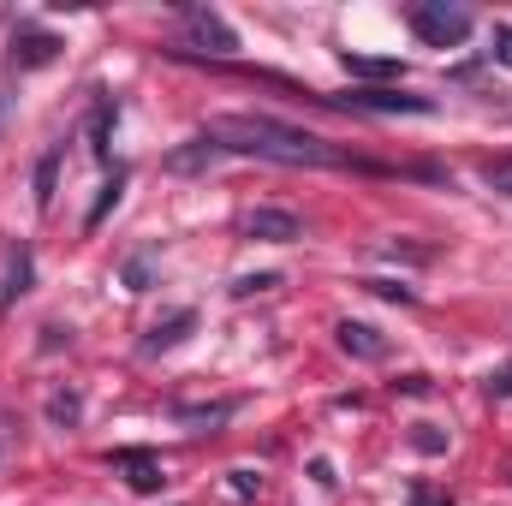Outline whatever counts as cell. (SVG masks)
Wrapping results in <instances>:
<instances>
[{
  "label": "cell",
  "mask_w": 512,
  "mask_h": 506,
  "mask_svg": "<svg viewBox=\"0 0 512 506\" xmlns=\"http://www.w3.org/2000/svg\"><path fill=\"white\" fill-rule=\"evenodd\" d=\"M346 102L364 108V114H435L429 96H405V90H352Z\"/></svg>",
  "instance_id": "obj_5"
},
{
  "label": "cell",
  "mask_w": 512,
  "mask_h": 506,
  "mask_svg": "<svg viewBox=\"0 0 512 506\" xmlns=\"http://www.w3.org/2000/svg\"><path fill=\"white\" fill-rule=\"evenodd\" d=\"M54 54H60V42H54L48 30H18V36H12V66H18V72H36V66H48Z\"/></svg>",
  "instance_id": "obj_6"
},
{
  "label": "cell",
  "mask_w": 512,
  "mask_h": 506,
  "mask_svg": "<svg viewBox=\"0 0 512 506\" xmlns=\"http://www.w3.org/2000/svg\"><path fill=\"white\" fill-rule=\"evenodd\" d=\"M489 393H501V399H507V393H512V370H501V376H489Z\"/></svg>",
  "instance_id": "obj_22"
},
{
  "label": "cell",
  "mask_w": 512,
  "mask_h": 506,
  "mask_svg": "<svg viewBox=\"0 0 512 506\" xmlns=\"http://www.w3.org/2000/svg\"><path fill=\"white\" fill-rule=\"evenodd\" d=\"M268 286H280V274H239L233 280V298H251V292H268Z\"/></svg>",
  "instance_id": "obj_18"
},
{
  "label": "cell",
  "mask_w": 512,
  "mask_h": 506,
  "mask_svg": "<svg viewBox=\"0 0 512 506\" xmlns=\"http://www.w3.org/2000/svg\"><path fill=\"white\" fill-rule=\"evenodd\" d=\"M108 126H114V102H96V114H90V149L96 155H108Z\"/></svg>",
  "instance_id": "obj_13"
},
{
  "label": "cell",
  "mask_w": 512,
  "mask_h": 506,
  "mask_svg": "<svg viewBox=\"0 0 512 506\" xmlns=\"http://www.w3.org/2000/svg\"><path fill=\"white\" fill-rule=\"evenodd\" d=\"M24 280H30V256L18 251V262H12V274H6V286H0V304H12V298L24 292Z\"/></svg>",
  "instance_id": "obj_17"
},
{
  "label": "cell",
  "mask_w": 512,
  "mask_h": 506,
  "mask_svg": "<svg viewBox=\"0 0 512 506\" xmlns=\"http://www.w3.org/2000/svg\"><path fill=\"white\" fill-rule=\"evenodd\" d=\"M239 227H245V239H262V245H292V239H304V221H298L292 209H251Z\"/></svg>",
  "instance_id": "obj_4"
},
{
  "label": "cell",
  "mask_w": 512,
  "mask_h": 506,
  "mask_svg": "<svg viewBox=\"0 0 512 506\" xmlns=\"http://www.w3.org/2000/svg\"><path fill=\"white\" fill-rule=\"evenodd\" d=\"M54 197V155H42V173H36V209H48Z\"/></svg>",
  "instance_id": "obj_19"
},
{
  "label": "cell",
  "mask_w": 512,
  "mask_h": 506,
  "mask_svg": "<svg viewBox=\"0 0 512 506\" xmlns=\"http://www.w3.org/2000/svg\"><path fill=\"white\" fill-rule=\"evenodd\" d=\"M483 185H489L495 197H512V155H495V161H483Z\"/></svg>",
  "instance_id": "obj_12"
},
{
  "label": "cell",
  "mask_w": 512,
  "mask_h": 506,
  "mask_svg": "<svg viewBox=\"0 0 512 506\" xmlns=\"http://www.w3.org/2000/svg\"><path fill=\"white\" fill-rule=\"evenodd\" d=\"M114 465H126L131 477V489H137V495H155V489H161V459H155V453H114Z\"/></svg>",
  "instance_id": "obj_9"
},
{
  "label": "cell",
  "mask_w": 512,
  "mask_h": 506,
  "mask_svg": "<svg viewBox=\"0 0 512 506\" xmlns=\"http://www.w3.org/2000/svg\"><path fill=\"white\" fill-rule=\"evenodd\" d=\"M78 411H84V399H78V393H54V399H48V417H54L60 429H72V423H78Z\"/></svg>",
  "instance_id": "obj_14"
},
{
  "label": "cell",
  "mask_w": 512,
  "mask_h": 506,
  "mask_svg": "<svg viewBox=\"0 0 512 506\" xmlns=\"http://www.w3.org/2000/svg\"><path fill=\"white\" fill-rule=\"evenodd\" d=\"M495 60L512 72V24H495Z\"/></svg>",
  "instance_id": "obj_20"
},
{
  "label": "cell",
  "mask_w": 512,
  "mask_h": 506,
  "mask_svg": "<svg viewBox=\"0 0 512 506\" xmlns=\"http://www.w3.org/2000/svg\"><path fill=\"white\" fill-rule=\"evenodd\" d=\"M149 274H155V256H131L126 262V292H149Z\"/></svg>",
  "instance_id": "obj_15"
},
{
  "label": "cell",
  "mask_w": 512,
  "mask_h": 506,
  "mask_svg": "<svg viewBox=\"0 0 512 506\" xmlns=\"http://www.w3.org/2000/svg\"><path fill=\"white\" fill-rule=\"evenodd\" d=\"M191 328H197V310H173L167 322H155V328H149L143 352H149V358H155V352H173V346H179V340H185Z\"/></svg>",
  "instance_id": "obj_7"
},
{
  "label": "cell",
  "mask_w": 512,
  "mask_h": 506,
  "mask_svg": "<svg viewBox=\"0 0 512 506\" xmlns=\"http://www.w3.org/2000/svg\"><path fill=\"white\" fill-rule=\"evenodd\" d=\"M120 191H126V167H114V179H108V185H102V197H96V209H90V221H84V227H90V233H96V227H102V221H108V209H114V203H120Z\"/></svg>",
  "instance_id": "obj_11"
},
{
  "label": "cell",
  "mask_w": 512,
  "mask_h": 506,
  "mask_svg": "<svg viewBox=\"0 0 512 506\" xmlns=\"http://www.w3.org/2000/svg\"><path fill=\"white\" fill-rule=\"evenodd\" d=\"M340 60H346L352 78H399V72H405V66L387 60V54H340Z\"/></svg>",
  "instance_id": "obj_10"
},
{
  "label": "cell",
  "mask_w": 512,
  "mask_h": 506,
  "mask_svg": "<svg viewBox=\"0 0 512 506\" xmlns=\"http://www.w3.org/2000/svg\"><path fill=\"white\" fill-rule=\"evenodd\" d=\"M203 137L221 155H256L274 167H346V155L334 143H322L316 131L286 126V120H268V114H221L203 126Z\"/></svg>",
  "instance_id": "obj_1"
},
{
  "label": "cell",
  "mask_w": 512,
  "mask_h": 506,
  "mask_svg": "<svg viewBox=\"0 0 512 506\" xmlns=\"http://www.w3.org/2000/svg\"><path fill=\"white\" fill-rule=\"evenodd\" d=\"M179 18H185V42H191V48H209V54H233V48H239L233 24H227L221 12H209V6H179Z\"/></svg>",
  "instance_id": "obj_3"
},
{
  "label": "cell",
  "mask_w": 512,
  "mask_h": 506,
  "mask_svg": "<svg viewBox=\"0 0 512 506\" xmlns=\"http://www.w3.org/2000/svg\"><path fill=\"white\" fill-rule=\"evenodd\" d=\"M405 18H411V30H417L429 48H459V42L471 36V12L453 6V0H417Z\"/></svg>",
  "instance_id": "obj_2"
},
{
  "label": "cell",
  "mask_w": 512,
  "mask_h": 506,
  "mask_svg": "<svg viewBox=\"0 0 512 506\" xmlns=\"http://www.w3.org/2000/svg\"><path fill=\"white\" fill-rule=\"evenodd\" d=\"M411 447H417V453H447V435H441L435 423H417V429H411Z\"/></svg>",
  "instance_id": "obj_16"
},
{
  "label": "cell",
  "mask_w": 512,
  "mask_h": 506,
  "mask_svg": "<svg viewBox=\"0 0 512 506\" xmlns=\"http://www.w3.org/2000/svg\"><path fill=\"white\" fill-rule=\"evenodd\" d=\"M340 346H346L352 358H370V364H382L387 358V340L370 328V322H340Z\"/></svg>",
  "instance_id": "obj_8"
},
{
  "label": "cell",
  "mask_w": 512,
  "mask_h": 506,
  "mask_svg": "<svg viewBox=\"0 0 512 506\" xmlns=\"http://www.w3.org/2000/svg\"><path fill=\"white\" fill-rule=\"evenodd\" d=\"M256 489H262V483H256L251 471H233V495H256Z\"/></svg>",
  "instance_id": "obj_21"
}]
</instances>
